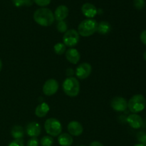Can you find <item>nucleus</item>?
Returning <instances> with one entry per match:
<instances>
[{"mask_svg": "<svg viewBox=\"0 0 146 146\" xmlns=\"http://www.w3.org/2000/svg\"><path fill=\"white\" fill-rule=\"evenodd\" d=\"M34 19L42 27H48L54 22V13L48 8L38 9L34 13Z\"/></svg>", "mask_w": 146, "mask_h": 146, "instance_id": "1", "label": "nucleus"}, {"mask_svg": "<svg viewBox=\"0 0 146 146\" xmlns=\"http://www.w3.org/2000/svg\"><path fill=\"white\" fill-rule=\"evenodd\" d=\"M97 26L98 23L94 19H86L83 20L78 24V34L84 37L90 36L97 31Z\"/></svg>", "mask_w": 146, "mask_h": 146, "instance_id": "2", "label": "nucleus"}, {"mask_svg": "<svg viewBox=\"0 0 146 146\" xmlns=\"http://www.w3.org/2000/svg\"><path fill=\"white\" fill-rule=\"evenodd\" d=\"M62 88L63 91L68 96L76 97L79 94L80 84L77 78L68 77L63 83Z\"/></svg>", "mask_w": 146, "mask_h": 146, "instance_id": "3", "label": "nucleus"}, {"mask_svg": "<svg viewBox=\"0 0 146 146\" xmlns=\"http://www.w3.org/2000/svg\"><path fill=\"white\" fill-rule=\"evenodd\" d=\"M146 106V99L142 94L133 96L128 101V108L133 113H138L143 111Z\"/></svg>", "mask_w": 146, "mask_h": 146, "instance_id": "4", "label": "nucleus"}, {"mask_svg": "<svg viewBox=\"0 0 146 146\" xmlns=\"http://www.w3.org/2000/svg\"><path fill=\"white\" fill-rule=\"evenodd\" d=\"M45 131L50 136H58L62 131V125L61 122L56 118H51L47 119L44 123Z\"/></svg>", "mask_w": 146, "mask_h": 146, "instance_id": "5", "label": "nucleus"}, {"mask_svg": "<svg viewBox=\"0 0 146 146\" xmlns=\"http://www.w3.org/2000/svg\"><path fill=\"white\" fill-rule=\"evenodd\" d=\"M63 41L66 46L74 47L79 41V34L75 29L67 30L63 36Z\"/></svg>", "mask_w": 146, "mask_h": 146, "instance_id": "6", "label": "nucleus"}, {"mask_svg": "<svg viewBox=\"0 0 146 146\" xmlns=\"http://www.w3.org/2000/svg\"><path fill=\"white\" fill-rule=\"evenodd\" d=\"M58 83L56 80L54 78L48 79L43 86V93L47 96H51L54 95L58 89Z\"/></svg>", "mask_w": 146, "mask_h": 146, "instance_id": "7", "label": "nucleus"}, {"mask_svg": "<svg viewBox=\"0 0 146 146\" xmlns=\"http://www.w3.org/2000/svg\"><path fill=\"white\" fill-rule=\"evenodd\" d=\"M92 68L88 63H82L79 64L76 69V76L78 79L84 80L88 78L91 74Z\"/></svg>", "mask_w": 146, "mask_h": 146, "instance_id": "8", "label": "nucleus"}, {"mask_svg": "<svg viewBox=\"0 0 146 146\" xmlns=\"http://www.w3.org/2000/svg\"><path fill=\"white\" fill-rule=\"evenodd\" d=\"M111 108L118 112H123L128 108V102L121 96H115L111 101Z\"/></svg>", "mask_w": 146, "mask_h": 146, "instance_id": "9", "label": "nucleus"}, {"mask_svg": "<svg viewBox=\"0 0 146 146\" xmlns=\"http://www.w3.org/2000/svg\"><path fill=\"white\" fill-rule=\"evenodd\" d=\"M126 121L130 126L134 129H139L143 125V120L142 117L137 113H132L128 115Z\"/></svg>", "mask_w": 146, "mask_h": 146, "instance_id": "10", "label": "nucleus"}, {"mask_svg": "<svg viewBox=\"0 0 146 146\" xmlns=\"http://www.w3.org/2000/svg\"><path fill=\"white\" fill-rule=\"evenodd\" d=\"M27 135L31 138H36L41 134V128L39 123L37 122H31L27 125L26 128Z\"/></svg>", "mask_w": 146, "mask_h": 146, "instance_id": "11", "label": "nucleus"}, {"mask_svg": "<svg viewBox=\"0 0 146 146\" xmlns=\"http://www.w3.org/2000/svg\"><path fill=\"white\" fill-rule=\"evenodd\" d=\"M83 14L88 19H93L98 13L96 7L91 3H85L81 7Z\"/></svg>", "mask_w": 146, "mask_h": 146, "instance_id": "12", "label": "nucleus"}, {"mask_svg": "<svg viewBox=\"0 0 146 146\" xmlns=\"http://www.w3.org/2000/svg\"><path fill=\"white\" fill-rule=\"evenodd\" d=\"M68 131L73 136H79L84 131L82 125L78 121H71L68 125Z\"/></svg>", "mask_w": 146, "mask_h": 146, "instance_id": "13", "label": "nucleus"}, {"mask_svg": "<svg viewBox=\"0 0 146 146\" xmlns=\"http://www.w3.org/2000/svg\"><path fill=\"white\" fill-rule=\"evenodd\" d=\"M54 18L58 21H64L68 15V8L65 5H60L54 11Z\"/></svg>", "mask_w": 146, "mask_h": 146, "instance_id": "14", "label": "nucleus"}, {"mask_svg": "<svg viewBox=\"0 0 146 146\" xmlns=\"http://www.w3.org/2000/svg\"><path fill=\"white\" fill-rule=\"evenodd\" d=\"M66 58L69 61L70 63L73 64H76L81 58V55L78 51L76 48H69L67 50L66 52Z\"/></svg>", "mask_w": 146, "mask_h": 146, "instance_id": "15", "label": "nucleus"}, {"mask_svg": "<svg viewBox=\"0 0 146 146\" xmlns=\"http://www.w3.org/2000/svg\"><path fill=\"white\" fill-rule=\"evenodd\" d=\"M49 110V106L46 103H41L39 105L37 106L36 108L35 114L38 118H43L47 115Z\"/></svg>", "mask_w": 146, "mask_h": 146, "instance_id": "16", "label": "nucleus"}, {"mask_svg": "<svg viewBox=\"0 0 146 146\" xmlns=\"http://www.w3.org/2000/svg\"><path fill=\"white\" fill-rule=\"evenodd\" d=\"M58 142L61 146H71L73 144L74 140L70 134L61 133L58 137Z\"/></svg>", "mask_w": 146, "mask_h": 146, "instance_id": "17", "label": "nucleus"}, {"mask_svg": "<svg viewBox=\"0 0 146 146\" xmlns=\"http://www.w3.org/2000/svg\"><path fill=\"white\" fill-rule=\"evenodd\" d=\"M111 26L108 22L105 21H101L97 26V32L101 35H106L111 31Z\"/></svg>", "mask_w": 146, "mask_h": 146, "instance_id": "18", "label": "nucleus"}, {"mask_svg": "<svg viewBox=\"0 0 146 146\" xmlns=\"http://www.w3.org/2000/svg\"><path fill=\"white\" fill-rule=\"evenodd\" d=\"M11 135L14 138V140L22 139L24 135V129L20 125H15L11 129Z\"/></svg>", "mask_w": 146, "mask_h": 146, "instance_id": "19", "label": "nucleus"}, {"mask_svg": "<svg viewBox=\"0 0 146 146\" xmlns=\"http://www.w3.org/2000/svg\"><path fill=\"white\" fill-rule=\"evenodd\" d=\"M66 46L64 43H57L54 46V52L58 55H62L63 54H64V52L66 51Z\"/></svg>", "mask_w": 146, "mask_h": 146, "instance_id": "20", "label": "nucleus"}, {"mask_svg": "<svg viewBox=\"0 0 146 146\" xmlns=\"http://www.w3.org/2000/svg\"><path fill=\"white\" fill-rule=\"evenodd\" d=\"M54 144V138L50 135L44 136L40 141V145L41 146H52Z\"/></svg>", "mask_w": 146, "mask_h": 146, "instance_id": "21", "label": "nucleus"}, {"mask_svg": "<svg viewBox=\"0 0 146 146\" xmlns=\"http://www.w3.org/2000/svg\"><path fill=\"white\" fill-rule=\"evenodd\" d=\"M12 2L17 7H21L24 6L29 7L32 4V0H12Z\"/></svg>", "mask_w": 146, "mask_h": 146, "instance_id": "22", "label": "nucleus"}, {"mask_svg": "<svg viewBox=\"0 0 146 146\" xmlns=\"http://www.w3.org/2000/svg\"><path fill=\"white\" fill-rule=\"evenodd\" d=\"M137 140L141 144L146 146V133L143 131H140L137 133Z\"/></svg>", "mask_w": 146, "mask_h": 146, "instance_id": "23", "label": "nucleus"}, {"mask_svg": "<svg viewBox=\"0 0 146 146\" xmlns=\"http://www.w3.org/2000/svg\"><path fill=\"white\" fill-rule=\"evenodd\" d=\"M67 28H68V26H67V24L66 23V21H58L56 25L57 30L60 33H65L67 31Z\"/></svg>", "mask_w": 146, "mask_h": 146, "instance_id": "24", "label": "nucleus"}, {"mask_svg": "<svg viewBox=\"0 0 146 146\" xmlns=\"http://www.w3.org/2000/svg\"><path fill=\"white\" fill-rule=\"evenodd\" d=\"M145 5V0H134L133 6L136 9H142Z\"/></svg>", "mask_w": 146, "mask_h": 146, "instance_id": "25", "label": "nucleus"}, {"mask_svg": "<svg viewBox=\"0 0 146 146\" xmlns=\"http://www.w3.org/2000/svg\"><path fill=\"white\" fill-rule=\"evenodd\" d=\"M36 4H37L39 7H46L51 3V0H34Z\"/></svg>", "mask_w": 146, "mask_h": 146, "instance_id": "26", "label": "nucleus"}, {"mask_svg": "<svg viewBox=\"0 0 146 146\" xmlns=\"http://www.w3.org/2000/svg\"><path fill=\"white\" fill-rule=\"evenodd\" d=\"M8 146H25L24 145V141L22 139H19V140H14L11 141Z\"/></svg>", "mask_w": 146, "mask_h": 146, "instance_id": "27", "label": "nucleus"}, {"mask_svg": "<svg viewBox=\"0 0 146 146\" xmlns=\"http://www.w3.org/2000/svg\"><path fill=\"white\" fill-rule=\"evenodd\" d=\"M27 146H38V140L36 138H31L29 140Z\"/></svg>", "mask_w": 146, "mask_h": 146, "instance_id": "28", "label": "nucleus"}, {"mask_svg": "<svg viewBox=\"0 0 146 146\" xmlns=\"http://www.w3.org/2000/svg\"><path fill=\"white\" fill-rule=\"evenodd\" d=\"M140 38H141V41H142L143 44L146 46V30H144L141 32V35H140Z\"/></svg>", "mask_w": 146, "mask_h": 146, "instance_id": "29", "label": "nucleus"}, {"mask_svg": "<svg viewBox=\"0 0 146 146\" xmlns=\"http://www.w3.org/2000/svg\"><path fill=\"white\" fill-rule=\"evenodd\" d=\"M74 74V69H72L71 68H68L66 70V75L68 76V77H73V75Z\"/></svg>", "mask_w": 146, "mask_h": 146, "instance_id": "30", "label": "nucleus"}, {"mask_svg": "<svg viewBox=\"0 0 146 146\" xmlns=\"http://www.w3.org/2000/svg\"><path fill=\"white\" fill-rule=\"evenodd\" d=\"M90 146H104L101 143H100L99 141H93L91 144H90Z\"/></svg>", "mask_w": 146, "mask_h": 146, "instance_id": "31", "label": "nucleus"}, {"mask_svg": "<svg viewBox=\"0 0 146 146\" xmlns=\"http://www.w3.org/2000/svg\"><path fill=\"white\" fill-rule=\"evenodd\" d=\"M1 68H2V62H1V60L0 59V71H1Z\"/></svg>", "mask_w": 146, "mask_h": 146, "instance_id": "32", "label": "nucleus"}, {"mask_svg": "<svg viewBox=\"0 0 146 146\" xmlns=\"http://www.w3.org/2000/svg\"><path fill=\"white\" fill-rule=\"evenodd\" d=\"M143 58H144V59L146 61V51L144 52V54H143Z\"/></svg>", "mask_w": 146, "mask_h": 146, "instance_id": "33", "label": "nucleus"}, {"mask_svg": "<svg viewBox=\"0 0 146 146\" xmlns=\"http://www.w3.org/2000/svg\"><path fill=\"white\" fill-rule=\"evenodd\" d=\"M134 146H145V145H143V144H141V143H138V144H136V145H135Z\"/></svg>", "mask_w": 146, "mask_h": 146, "instance_id": "34", "label": "nucleus"}, {"mask_svg": "<svg viewBox=\"0 0 146 146\" xmlns=\"http://www.w3.org/2000/svg\"><path fill=\"white\" fill-rule=\"evenodd\" d=\"M80 146H86V145H80Z\"/></svg>", "mask_w": 146, "mask_h": 146, "instance_id": "35", "label": "nucleus"}]
</instances>
